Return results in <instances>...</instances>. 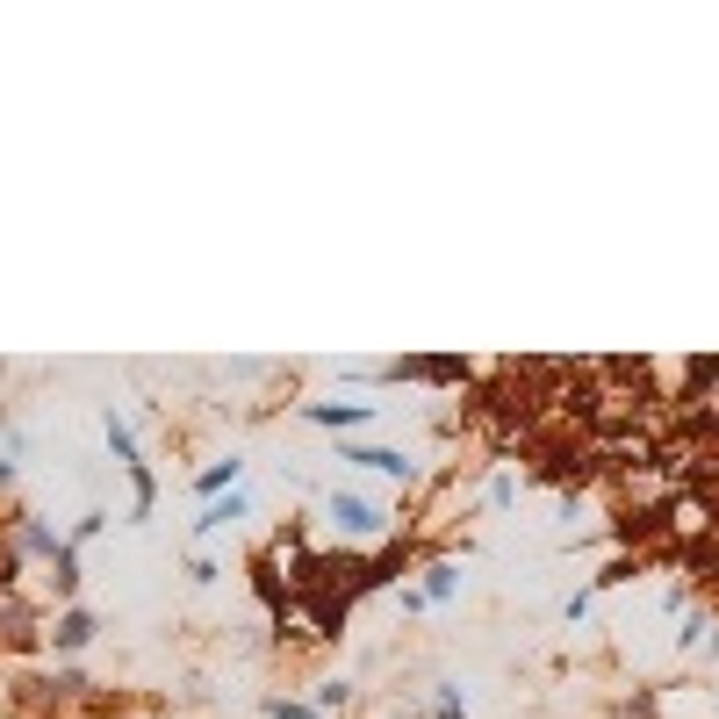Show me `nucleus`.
Segmentation results:
<instances>
[{"mask_svg": "<svg viewBox=\"0 0 719 719\" xmlns=\"http://www.w3.org/2000/svg\"><path fill=\"white\" fill-rule=\"evenodd\" d=\"M339 705H353V684H345V676L317 684V712H339Z\"/></svg>", "mask_w": 719, "mask_h": 719, "instance_id": "ddd939ff", "label": "nucleus"}, {"mask_svg": "<svg viewBox=\"0 0 719 719\" xmlns=\"http://www.w3.org/2000/svg\"><path fill=\"white\" fill-rule=\"evenodd\" d=\"M51 568H58V590H66V598H72V590H80V547H72V540H66V547L51 554Z\"/></svg>", "mask_w": 719, "mask_h": 719, "instance_id": "9b49d317", "label": "nucleus"}, {"mask_svg": "<svg viewBox=\"0 0 719 719\" xmlns=\"http://www.w3.org/2000/svg\"><path fill=\"white\" fill-rule=\"evenodd\" d=\"M511 504H518V482L497 475V482H490V511H511Z\"/></svg>", "mask_w": 719, "mask_h": 719, "instance_id": "2eb2a0df", "label": "nucleus"}, {"mask_svg": "<svg viewBox=\"0 0 719 719\" xmlns=\"http://www.w3.org/2000/svg\"><path fill=\"white\" fill-rule=\"evenodd\" d=\"M108 446H116V461H122V468H144V461H138V439H130V425H122L116 411H108Z\"/></svg>", "mask_w": 719, "mask_h": 719, "instance_id": "9d476101", "label": "nucleus"}, {"mask_svg": "<svg viewBox=\"0 0 719 719\" xmlns=\"http://www.w3.org/2000/svg\"><path fill=\"white\" fill-rule=\"evenodd\" d=\"M425 719H468L461 691H453V684H432V712H425Z\"/></svg>", "mask_w": 719, "mask_h": 719, "instance_id": "f8f14e48", "label": "nucleus"}, {"mask_svg": "<svg viewBox=\"0 0 719 719\" xmlns=\"http://www.w3.org/2000/svg\"><path fill=\"white\" fill-rule=\"evenodd\" d=\"M0 490H15V461H0Z\"/></svg>", "mask_w": 719, "mask_h": 719, "instance_id": "dca6fc26", "label": "nucleus"}, {"mask_svg": "<svg viewBox=\"0 0 719 719\" xmlns=\"http://www.w3.org/2000/svg\"><path fill=\"white\" fill-rule=\"evenodd\" d=\"M51 640H58V655H80L86 640H94V612H80V604H72V612L58 618V634H51Z\"/></svg>", "mask_w": 719, "mask_h": 719, "instance_id": "0eeeda50", "label": "nucleus"}, {"mask_svg": "<svg viewBox=\"0 0 719 719\" xmlns=\"http://www.w3.org/2000/svg\"><path fill=\"white\" fill-rule=\"evenodd\" d=\"M331 526L339 532H353V540H381L389 532V518H381V504H367V497H353V490H331Z\"/></svg>", "mask_w": 719, "mask_h": 719, "instance_id": "f257e3e1", "label": "nucleus"}, {"mask_svg": "<svg viewBox=\"0 0 719 719\" xmlns=\"http://www.w3.org/2000/svg\"><path fill=\"white\" fill-rule=\"evenodd\" d=\"M58 547H66V540H58V532L44 526V518H30V511L15 518V554H44V562H51Z\"/></svg>", "mask_w": 719, "mask_h": 719, "instance_id": "7ed1b4c3", "label": "nucleus"}, {"mask_svg": "<svg viewBox=\"0 0 719 719\" xmlns=\"http://www.w3.org/2000/svg\"><path fill=\"white\" fill-rule=\"evenodd\" d=\"M231 518H245V497H238V490H231V497H216V504H209V511L195 518V532H202V540H209V532H223V526H231Z\"/></svg>", "mask_w": 719, "mask_h": 719, "instance_id": "1a4fd4ad", "label": "nucleus"}, {"mask_svg": "<svg viewBox=\"0 0 719 719\" xmlns=\"http://www.w3.org/2000/svg\"><path fill=\"white\" fill-rule=\"evenodd\" d=\"M267 719H317V705H288V698H267Z\"/></svg>", "mask_w": 719, "mask_h": 719, "instance_id": "4468645a", "label": "nucleus"}, {"mask_svg": "<svg viewBox=\"0 0 719 719\" xmlns=\"http://www.w3.org/2000/svg\"><path fill=\"white\" fill-rule=\"evenodd\" d=\"M303 417L331 425V432H353V425H367V403H303Z\"/></svg>", "mask_w": 719, "mask_h": 719, "instance_id": "20e7f679", "label": "nucleus"}, {"mask_svg": "<svg viewBox=\"0 0 719 719\" xmlns=\"http://www.w3.org/2000/svg\"><path fill=\"white\" fill-rule=\"evenodd\" d=\"M461 590V562H425V582H417V598L425 604H446Z\"/></svg>", "mask_w": 719, "mask_h": 719, "instance_id": "39448f33", "label": "nucleus"}, {"mask_svg": "<svg viewBox=\"0 0 719 719\" xmlns=\"http://www.w3.org/2000/svg\"><path fill=\"white\" fill-rule=\"evenodd\" d=\"M0 640H8V648H36V618H30V604H0Z\"/></svg>", "mask_w": 719, "mask_h": 719, "instance_id": "423d86ee", "label": "nucleus"}, {"mask_svg": "<svg viewBox=\"0 0 719 719\" xmlns=\"http://www.w3.org/2000/svg\"><path fill=\"white\" fill-rule=\"evenodd\" d=\"M238 475H245V461H216V468H202V475H195V490H202V497L216 504L223 490H238Z\"/></svg>", "mask_w": 719, "mask_h": 719, "instance_id": "6e6552de", "label": "nucleus"}, {"mask_svg": "<svg viewBox=\"0 0 719 719\" xmlns=\"http://www.w3.org/2000/svg\"><path fill=\"white\" fill-rule=\"evenodd\" d=\"M339 461H353V468H381V475H396V482H417V461H403L396 446H353V439H345V446H339Z\"/></svg>", "mask_w": 719, "mask_h": 719, "instance_id": "f03ea898", "label": "nucleus"}]
</instances>
